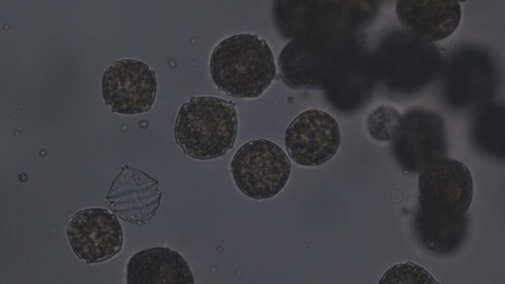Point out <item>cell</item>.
Here are the masks:
<instances>
[{
  "mask_svg": "<svg viewBox=\"0 0 505 284\" xmlns=\"http://www.w3.org/2000/svg\"><path fill=\"white\" fill-rule=\"evenodd\" d=\"M237 128L233 102L213 97H193L179 111L174 137L186 155L208 160L222 156L233 147Z\"/></svg>",
  "mask_w": 505,
  "mask_h": 284,
  "instance_id": "7a4b0ae2",
  "label": "cell"
},
{
  "mask_svg": "<svg viewBox=\"0 0 505 284\" xmlns=\"http://www.w3.org/2000/svg\"><path fill=\"white\" fill-rule=\"evenodd\" d=\"M126 270L127 284H194L185 259L168 247L149 248L136 252Z\"/></svg>",
  "mask_w": 505,
  "mask_h": 284,
  "instance_id": "8fae6325",
  "label": "cell"
},
{
  "mask_svg": "<svg viewBox=\"0 0 505 284\" xmlns=\"http://www.w3.org/2000/svg\"><path fill=\"white\" fill-rule=\"evenodd\" d=\"M291 165L284 150L266 139L252 140L234 154L230 170L235 183L252 199L271 198L278 194L289 180Z\"/></svg>",
  "mask_w": 505,
  "mask_h": 284,
  "instance_id": "3957f363",
  "label": "cell"
},
{
  "mask_svg": "<svg viewBox=\"0 0 505 284\" xmlns=\"http://www.w3.org/2000/svg\"><path fill=\"white\" fill-rule=\"evenodd\" d=\"M102 90L106 105L113 112L135 114L149 110L157 91L155 72L144 62L117 60L105 71Z\"/></svg>",
  "mask_w": 505,
  "mask_h": 284,
  "instance_id": "8992f818",
  "label": "cell"
},
{
  "mask_svg": "<svg viewBox=\"0 0 505 284\" xmlns=\"http://www.w3.org/2000/svg\"><path fill=\"white\" fill-rule=\"evenodd\" d=\"M158 181L146 173L125 165L112 181L106 196L112 212L133 224H147L160 206Z\"/></svg>",
  "mask_w": 505,
  "mask_h": 284,
  "instance_id": "9c48e42d",
  "label": "cell"
},
{
  "mask_svg": "<svg viewBox=\"0 0 505 284\" xmlns=\"http://www.w3.org/2000/svg\"><path fill=\"white\" fill-rule=\"evenodd\" d=\"M396 11L408 32L425 42L449 37L458 27L461 18V5L456 0H399Z\"/></svg>",
  "mask_w": 505,
  "mask_h": 284,
  "instance_id": "30bf717a",
  "label": "cell"
},
{
  "mask_svg": "<svg viewBox=\"0 0 505 284\" xmlns=\"http://www.w3.org/2000/svg\"><path fill=\"white\" fill-rule=\"evenodd\" d=\"M436 279L424 268L412 262L397 264L390 268L379 284H437Z\"/></svg>",
  "mask_w": 505,
  "mask_h": 284,
  "instance_id": "4fadbf2b",
  "label": "cell"
},
{
  "mask_svg": "<svg viewBox=\"0 0 505 284\" xmlns=\"http://www.w3.org/2000/svg\"><path fill=\"white\" fill-rule=\"evenodd\" d=\"M419 206L449 213L464 214L470 206L473 184L469 168L460 161L439 156L420 171Z\"/></svg>",
  "mask_w": 505,
  "mask_h": 284,
  "instance_id": "277c9868",
  "label": "cell"
},
{
  "mask_svg": "<svg viewBox=\"0 0 505 284\" xmlns=\"http://www.w3.org/2000/svg\"><path fill=\"white\" fill-rule=\"evenodd\" d=\"M341 135L336 119L319 109L301 113L286 129L285 143L287 152L296 164L306 167L320 166L337 152Z\"/></svg>",
  "mask_w": 505,
  "mask_h": 284,
  "instance_id": "52a82bcc",
  "label": "cell"
},
{
  "mask_svg": "<svg viewBox=\"0 0 505 284\" xmlns=\"http://www.w3.org/2000/svg\"><path fill=\"white\" fill-rule=\"evenodd\" d=\"M67 234L74 253L87 264L106 261L118 254L123 246L121 225L106 209L78 211L68 223Z\"/></svg>",
  "mask_w": 505,
  "mask_h": 284,
  "instance_id": "ba28073f",
  "label": "cell"
},
{
  "mask_svg": "<svg viewBox=\"0 0 505 284\" xmlns=\"http://www.w3.org/2000/svg\"><path fill=\"white\" fill-rule=\"evenodd\" d=\"M393 149L401 166L416 173L447 150L442 120L431 112L415 110L401 118L393 135Z\"/></svg>",
  "mask_w": 505,
  "mask_h": 284,
  "instance_id": "5b68a950",
  "label": "cell"
},
{
  "mask_svg": "<svg viewBox=\"0 0 505 284\" xmlns=\"http://www.w3.org/2000/svg\"><path fill=\"white\" fill-rule=\"evenodd\" d=\"M210 68L219 90L240 98L259 97L276 75L273 54L268 43L250 34L233 35L220 41L212 53Z\"/></svg>",
  "mask_w": 505,
  "mask_h": 284,
  "instance_id": "6da1fadb",
  "label": "cell"
},
{
  "mask_svg": "<svg viewBox=\"0 0 505 284\" xmlns=\"http://www.w3.org/2000/svg\"><path fill=\"white\" fill-rule=\"evenodd\" d=\"M416 236L431 252L448 255L463 245L468 233L466 214H457L427 209L418 206L414 218Z\"/></svg>",
  "mask_w": 505,
  "mask_h": 284,
  "instance_id": "7c38bea8",
  "label": "cell"
}]
</instances>
